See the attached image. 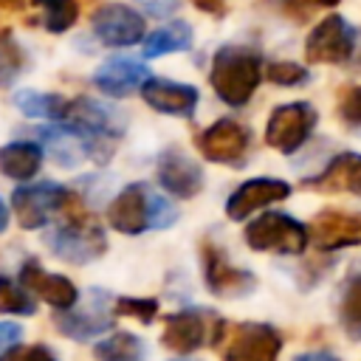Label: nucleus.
I'll return each mask as SVG.
<instances>
[{"mask_svg": "<svg viewBox=\"0 0 361 361\" xmlns=\"http://www.w3.org/2000/svg\"><path fill=\"white\" fill-rule=\"evenodd\" d=\"M259 79H262V56L248 45H223L212 59L209 82L214 93L231 107H243L254 96Z\"/></svg>", "mask_w": 361, "mask_h": 361, "instance_id": "f03ea898", "label": "nucleus"}, {"mask_svg": "<svg viewBox=\"0 0 361 361\" xmlns=\"http://www.w3.org/2000/svg\"><path fill=\"white\" fill-rule=\"evenodd\" d=\"M54 324L62 336L73 341H90L93 336L113 327V299L104 290H90L85 307H68L54 316Z\"/></svg>", "mask_w": 361, "mask_h": 361, "instance_id": "1a4fd4ad", "label": "nucleus"}, {"mask_svg": "<svg viewBox=\"0 0 361 361\" xmlns=\"http://www.w3.org/2000/svg\"><path fill=\"white\" fill-rule=\"evenodd\" d=\"M200 265H203L206 288L214 296L237 299V296H248L257 288V276L251 271H245V268L231 265L228 257L209 240L200 245Z\"/></svg>", "mask_w": 361, "mask_h": 361, "instance_id": "9d476101", "label": "nucleus"}, {"mask_svg": "<svg viewBox=\"0 0 361 361\" xmlns=\"http://www.w3.org/2000/svg\"><path fill=\"white\" fill-rule=\"evenodd\" d=\"M8 228V206L3 203V197H0V234Z\"/></svg>", "mask_w": 361, "mask_h": 361, "instance_id": "58836bf2", "label": "nucleus"}, {"mask_svg": "<svg viewBox=\"0 0 361 361\" xmlns=\"http://www.w3.org/2000/svg\"><path fill=\"white\" fill-rule=\"evenodd\" d=\"M282 350V333L274 324L245 322L231 327L223 361H276Z\"/></svg>", "mask_w": 361, "mask_h": 361, "instance_id": "9b49d317", "label": "nucleus"}, {"mask_svg": "<svg viewBox=\"0 0 361 361\" xmlns=\"http://www.w3.org/2000/svg\"><path fill=\"white\" fill-rule=\"evenodd\" d=\"M37 310L34 299L28 296V290L23 285H17L14 279L0 274V313H11V316H31Z\"/></svg>", "mask_w": 361, "mask_h": 361, "instance_id": "cd10ccee", "label": "nucleus"}, {"mask_svg": "<svg viewBox=\"0 0 361 361\" xmlns=\"http://www.w3.org/2000/svg\"><path fill=\"white\" fill-rule=\"evenodd\" d=\"M141 96L152 110L166 113V116H192L197 102H200V93L195 85L172 82V79H155V76L141 85Z\"/></svg>", "mask_w": 361, "mask_h": 361, "instance_id": "6ab92c4d", "label": "nucleus"}, {"mask_svg": "<svg viewBox=\"0 0 361 361\" xmlns=\"http://www.w3.org/2000/svg\"><path fill=\"white\" fill-rule=\"evenodd\" d=\"M248 248L254 251H274V254H302L310 243L307 228L282 212H265L251 220L243 231Z\"/></svg>", "mask_w": 361, "mask_h": 361, "instance_id": "20e7f679", "label": "nucleus"}, {"mask_svg": "<svg viewBox=\"0 0 361 361\" xmlns=\"http://www.w3.org/2000/svg\"><path fill=\"white\" fill-rule=\"evenodd\" d=\"M20 282H23L25 290L37 293L39 299H45V302H48L51 307H56V310H68V307H73V305L79 302L76 285H73L68 276H62V274H48V271H42L37 259L23 262V268H20Z\"/></svg>", "mask_w": 361, "mask_h": 361, "instance_id": "a211bd4d", "label": "nucleus"}, {"mask_svg": "<svg viewBox=\"0 0 361 361\" xmlns=\"http://www.w3.org/2000/svg\"><path fill=\"white\" fill-rule=\"evenodd\" d=\"M62 124L82 133V135L118 138L127 127V118H124L121 110H116L110 104H102L96 99H73V102H68Z\"/></svg>", "mask_w": 361, "mask_h": 361, "instance_id": "ddd939ff", "label": "nucleus"}, {"mask_svg": "<svg viewBox=\"0 0 361 361\" xmlns=\"http://www.w3.org/2000/svg\"><path fill=\"white\" fill-rule=\"evenodd\" d=\"M353 48H355V28L344 17L330 14V17L319 20L313 25V31L307 34L305 59L310 65H319V62L341 65V62H347L353 56Z\"/></svg>", "mask_w": 361, "mask_h": 361, "instance_id": "0eeeda50", "label": "nucleus"}, {"mask_svg": "<svg viewBox=\"0 0 361 361\" xmlns=\"http://www.w3.org/2000/svg\"><path fill=\"white\" fill-rule=\"evenodd\" d=\"M195 8L206 11V14H223L226 11V0H192Z\"/></svg>", "mask_w": 361, "mask_h": 361, "instance_id": "e433bc0d", "label": "nucleus"}, {"mask_svg": "<svg viewBox=\"0 0 361 361\" xmlns=\"http://www.w3.org/2000/svg\"><path fill=\"white\" fill-rule=\"evenodd\" d=\"M310 240L322 251H338L347 245H361V212H319L310 223Z\"/></svg>", "mask_w": 361, "mask_h": 361, "instance_id": "dca6fc26", "label": "nucleus"}, {"mask_svg": "<svg viewBox=\"0 0 361 361\" xmlns=\"http://www.w3.org/2000/svg\"><path fill=\"white\" fill-rule=\"evenodd\" d=\"M149 79V71L135 62V59H127V56H116V59H107L99 65V71L93 73V85L113 96V99H124L135 90H141V85Z\"/></svg>", "mask_w": 361, "mask_h": 361, "instance_id": "412c9836", "label": "nucleus"}, {"mask_svg": "<svg viewBox=\"0 0 361 361\" xmlns=\"http://www.w3.org/2000/svg\"><path fill=\"white\" fill-rule=\"evenodd\" d=\"M65 197H68L65 186L51 183V180H39V183L17 186L11 195V206H14L20 226L34 231V228H42L54 214H59Z\"/></svg>", "mask_w": 361, "mask_h": 361, "instance_id": "6e6552de", "label": "nucleus"}, {"mask_svg": "<svg viewBox=\"0 0 361 361\" xmlns=\"http://www.w3.org/2000/svg\"><path fill=\"white\" fill-rule=\"evenodd\" d=\"M113 316H130L144 324H152L158 316V299H135V296H118L113 302Z\"/></svg>", "mask_w": 361, "mask_h": 361, "instance_id": "c85d7f7f", "label": "nucleus"}, {"mask_svg": "<svg viewBox=\"0 0 361 361\" xmlns=\"http://www.w3.org/2000/svg\"><path fill=\"white\" fill-rule=\"evenodd\" d=\"M226 336V322L212 313V310H200V307H186L178 313H169L164 319V347L180 355H189L195 350H200L203 344H217Z\"/></svg>", "mask_w": 361, "mask_h": 361, "instance_id": "7ed1b4c3", "label": "nucleus"}, {"mask_svg": "<svg viewBox=\"0 0 361 361\" xmlns=\"http://www.w3.org/2000/svg\"><path fill=\"white\" fill-rule=\"evenodd\" d=\"M141 3L147 6L149 14H158V17H161V14H169V11L178 8V6H172V3H161V0H141Z\"/></svg>", "mask_w": 361, "mask_h": 361, "instance_id": "4c0bfd02", "label": "nucleus"}, {"mask_svg": "<svg viewBox=\"0 0 361 361\" xmlns=\"http://www.w3.org/2000/svg\"><path fill=\"white\" fill-rule=\"evenodd\" d=\"M285 17L296 20V23H305L310 20V14L316 8H327V6H338L341 0H271Z\"/></svg>", "mask_w": 361, "mask_h": 361, "instance_id": "7c9ffc66", "label": "nucleus"}, {"mask_svg": "<svg viewBox=\"0 0 361 361\" xmlns=\"http://www.w3.org/2000/svg\"><path fill=\"white\" fill-rule=\"evenodd\" d=\"M0 361H56V355L45 344H23V347L14 344Z\"/></svg>", "mask_w": 361, "mask_h": 361, "instance_id": "72a5a7b5", "label": "nucleus"}, {"mask_svg": "<svg viewBox=\"0 0 361 361\" xmlns=\"http://www.w3.org/2000/svg\"><path fill=\"white\" fill-rule=\"evenodd\" d=\"M96 361H147V341L135 333H113L93 347Z\"/></svg>", "mask_w": 361, "mask_h": 361, "instance_id": "393cba45", "label": "nucleus"}, {"mask_svg": "<svg viewBox=\"0 0 361 361\" xmlns=\"http://www.w3.org/2000/svg\"><path fill=\"white\" fill-rule=\"evenodd\" d=\"M90 25H93V34L104 45H110V48L135 45L144 37V31H147L144 17L133 6H124V3H107V6H102L93 14Z\"/></svg>", "mask_w": 361, "mask_h": 361, "instance_id": "4468645a", "label": "nucleus"}, {"mask_svg": "<svg viewBox=\"0 0 361 361\" xmlns=\"http://www.w3.org/2000/svg\"><path fill=\"white\" fill-rule=\"evenodd\" d=\"M14 104L23 110V116L48 118V121H62L68 110V99H62L59 93H37V90H17Z\"/></svg>", "mask_w": 361, "mask_h": 361, "instance_id": "a878e982", "label": "nucleus"}, {"mask_svg": "<svg viewBox=\"0 0 361 361\" xmlns=\"http://www.w3.org/2000/svg\"><path fill=\"white\" fill-rule=\"evenodd\" d=\"M192 25L183 23V20H169L164 25H158L147 42H144V56L147 59H155V56H164V54H175V51H189L192 48Z\"/></svg>", "mask_w": 361, "mask_h": 361, "instance_id": "b1692460", "label": "nucleus"}, {"mask_svg": "<svg viewBox=\"0 0 361 361\" xmlns=\"http://www.w3.org/2000/svg\"><path fill=\"white\" fill-rule=\"evenodd\" d=\"M158 183L175 197H195L203 189V169L180 149H166L158 161Z\"/></svg>", "mask_w": 361, "mask_h": 361, "instance_id": "f3484780", "label": "nucleus"}, {"mask_svg": "<svg viewBox=\"0 0 361 361\" xmlns=\"http://www.w3.org/2000/svg\"><path fill=\"white\" fill-rule=\"evenodd\" d=\"M45 243H48V248L59 259L73 262V265L93 262V259H99L107 251V237L96 226V220H87V223H59L56 228H51L45 234Z\"/></svg>", "mask_w": 361, "mask_h": 361, "instance_id": "423d86ee", "label": "nucleus"}, {"mask_svg": "<svg viewBox=\"0 0 361 361\" xmlns=\"http://www.w3.org/2000/svg\"><path fill=\"white\" fill-rule=\"evenodd\" d=\"M107 220L121 234H141L147 228H169L178 220V209L147 183H130L113 197Z\"/></svg>", "mask_w": 361, "mask_h": 361, "instance_id": "f257e3e1", "label": "nucleus"}, {"mask_svg": "<svg viewBox=\"0 0 361 361\" xmlns=\"http://www.w3.org/2000/svg\"><path fill=\"white\" fill-rule=\"evenodd\" d=\"M290 195V186L279 178H251L245 183H240L228 200H226V214L231 220H245L248 214L265 209L268 203L285 200Z\"/></svg>", "mask_w": 361, "mask_h": 361, "instance_id": "2eb2a0df", "label": "nucleus"}, {"mask_svg": "<svg viewBox=\"0 0 361 361\" xmlns=\"http://www.w3.org/2000/svg\"><path fill=\"white\" fill-rule=\"evenodd\" d=\"M23 338V327L14 322H0V358Z\"/></svg>", "mask_w": 361, "mask_h": 361, "instance_id": "f704fd0d", "label": "nucleus"}, {"mask_svg": "<svg viewBox=\"0 0 361 361\" xmlns=\"http://www.w3.org/2000/svg\"><path fill=\"white\" fill-rule=\"evenodd\" d=\"M34 3L42 8L39 23L54 34L68 31L79 17V3L76 0H34Z\"/></svg>", "mask_w": 361, "mask_h": 361, "instance_id": "bb28decb", "label": "nucleus"}, {"mask_svg": "<svg viewBox=\"0 0 361 361\" xmlns=\"http://www.w3.org/2000/svg\"><path fill=\"white\" fill-rule=\"evenodd\" d=\"M195 144L203 158H209L214 164L240 166L248 152L251 138H248V130L243 124H237L234 118H220V121L209 124L206 130H200L195 135Z\"/></svg>", "mask_w": 361, "mask_h": 361, "instance_id": "f8f14e48", "label": "nucleus"}, {"mask_svg": "<svg viewBox=\"0 0 361 361\" xmlns=\"http://www.w3.org/2000/svg\"><path fill=\"white\" fill-rule=\"evenodd\" d=\"M293 361H341V358L330 350H310V353H299Z\"/></svg>", "mask_w": 361, "mask_h": 361, "instance_id": "c9c22d12", "label": "nucleus"}, {"mask_svg": "<svg viewBox=\"0 0 361 361\" xmlns=\"http://www.w3.org/2000/svg\"><path fill=\"white\" fill-rule=\"evenodd\" d=\"M265 76H268L274 85L293 87V85L307 82V68H302V65H296V62H271V65L265 68Z\"/></svg>", "mask_w": 361, "mask_h": 361, "instance_id": "2f4dec72", "label": "nucleus"}, {"mask_svg": "<svg viewBox=\"0 0 361 361\" xmlns=\"http://www.w3.org/2000/svg\"><path fill=\"white\" fill-rule=\"evenodd\" d=\"M338 322L350 341H361V259L353 262L338 288Z\"/></svg>", "mask_w": 361, "mask_h": 361, "instance_id": "4be33fe9", "label": "nucleus"}, {"mask_svg": "<svg viewBox=\"0 0 361 361\" xmlns=\"http://www.w3.org/2000/svg\"><path fill=\"white\" fill-rule=\"evenodd\" d=\"M23 3H25V0H0V8H6V11H17Z\"/></svg>", "mask_w": 361, "mask_h": 361, "instance_id": "ea45409f", "label": "nucleus"}, {"mask_svg": "<svg viewBox=\"0 0 361 361\" xmlns=\"http://www.w3.org/2000/svg\"><path fill=\"white\" fill-rule=\"evenodd\" d=\"M23 65V56L11 39H0V85H8Z\"/></svg>", "mask_w": 361, "mask_h": 361, "instance_id": "473e14b6", "label": "nucleus"}, {"mask_svg": "<svg viewBox=\"0 0 361 361\" xmlns=\"http://www.w3.org/2000/svg\"><path fill=\"white\" fill-rule=\"evenodd\" d=\"M336 113L347 127H361V85H344L338 90Z\"/></svg>", "mask_w": 361, "mask_h": 361, "instance_id": "c756f323", "label": "nucleus"}, {"mask_svg": "<svg viewBox=\"0 0 361 361\" xmlns=\"http://www.w3.org/2000/svg\"><path fill=\"white\" fill-rule=\"evenodd\" d=\"M307 189L324 192V195H358L361 197V155L358 152H341L336 155L319 175L305 180Z\"/></svg>", "mask_w": 361, "mask_h": 361, "instance_id": "aec40b11", "label": "nucleus"}, {"mask_svg": "<svg viewBox=\"0 0 361 361\" xmlns=\"http://www.w3.org/2000/svg\"><path fill=\"white\" fill-rule=\"evenodd\" d=\"M42 166V149L31 141H11L0 147V175L11 180H31Z\"/></svg>", "mask_w": 361, "mask_h": 361, "instance_id": "5701e85b", "label": "nucleus"}, {"mask_svg": "<svg viewBox=\"0 0 361 361\" xmlns=\"http://www.w3.org/2000/svg\"><path fill=\"white\" fill-rule=\"evenodd\" d=\"M316 121H319V113L307 102L279 104L271 113L268 124H265V144L279 149V152H285V155H290L310 138Z\"/></svg>", "mask_w": 361, "mask_h": 361, "instance_id": "39448f33", "label": "nucleus"}]
</instances>
